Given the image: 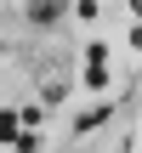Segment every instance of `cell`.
<instances>
[{
  "label": "cell",
  "instance_id": "277c9868",
  "mask_svg": "<svg viewBox=\"0 0 142 153\" xmlns=\"http://www.w3.org/2000/svg\"><path fill=\"white\" fill-rule=\"evenodd\" d=\"M11 148H17V153H40V131H17Z\"/></svg>",
  "mask_w": 142,
  "mask_h": 153
},
{
  "label": "cell",
  "instance_id": "3957f363",
  "mask_svg": "<svg viewBox=\"0 0 142 153\" xmlns=\"http://www.w3.org/2000/svg\"><path fill=\"white\" fill-rule=\"evenodd\" d=\"M102 119H108V108H85V114H80V119H74V136H80V142H85V131H97V125H102Z\"/></svg>",
  "mask_w": 142,
  "mask_h": 153
},
{
  "label": "cell",
  "instance_id": "7a4b0ae2",
  "mask_svg": "<svg viewBox=\"0 0 142 153\" xmlns=\"http://www.w3.org/2000/svg\"><path fill=\"white\" fill-rule=\"evenodd\" d=\"M63 97H68V79H46L40 85V108H57Z\"/></svg>",
  "mask_w": 142,
  "mask_h": 153
},
{
  "label": "cell",
  "instance_id": "6da1fadb",
  "mask_svg": "<svg viewBox=\"0 0 142 153\" xmlns=\"http://www.w3.org/2000/svg\"><path fill=\"white\" fill-rule=\"evenodd\" d=\"M57 17H63V0H34V6H28V23H34V28H51Z\"/></svg>",
  "mask_w": 142,
  "mask_h": 153
},
{
  "label": "cell",
  "instance_id": "8992f818",
  "mask_svg": "<svg viewBox=\"0 0 142 153\" xmlns=\"http://www.w3.org/2000/svg\"><path fill=\"white\" fill-rule=\"evenodd\" d=\"M0 142H17V114H0Z\"/></svg>",
  "mask_w": 142,
  "mask_h": 153
},
{
  "label": "cell",
  "instance_id": "5b68a950",
  "mask_svg": "<svg viewBox=\"0 0 142 153\" xmlns=\"http://www.w3.org/2000/svg\"><path fill=\"white\" fill-rule=\"evenodd\" d=\"M85 62H91V68H102V62H108V45H102V40H91V45H85Z\"/></svg>",
  "mask_w": 142,
  "mask_h": 153
}]
</instances>
